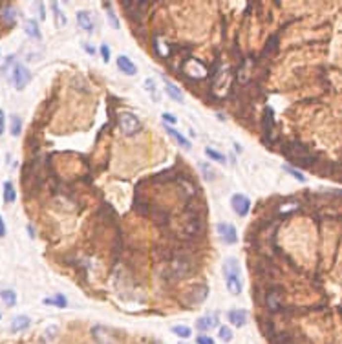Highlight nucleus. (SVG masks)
Listing matches in <instances>:
<instances>
[{"mask_svg": "<svg viewBox=\"0 0 342 344\" xmlns=\"http://www.w3.org/2000/svg\"><path fill=\"white\" fill-rule=\"evenodd\" d=\"M225 286H227V291L231 295H240L242 293V280H240V266L236 258H229L225 260Z\"/></svg>", "mask_w": 342, "mask_h": 344, "instance_id": "nucleus-1", "label": "nucleus"}, {"mask_svg": "<svg viewBox=\"0 0 342 344\" xmlns=\"http://www.w3.org/2000/svg\"><path fill=\"white\" fill-rule=\"evenodd\" d=\"M284 154L294 161L296 165H300V167H311L315 163V156H313L309 148L300 143H289L286 148H284Z\"/></svg>", "mask_w": 342, "mask_h": 344, "instance_id": "nucleus-2", "label": "nucleus"}, {"mask_svg": "<svg viewBox=\"0 0 342 344\" xmlns=\"http://www.w3.org/2000/svg\"><path fill=\"white\" fill-rule=\"evenodd\" d=\"M117 127H119L121 132L125 134V136H128V138L138 136V134L143 130L141 121H139L138 115L132 114V112H123V114H119V117H117Z\"/></svg>", "mask_w": 342, "mask_h": 344, "instance_id": "nucleus-3", "label": "nucleus"}, {"mask_svg": "<svg viewBox=\"0 0 342 344\" xmlns=\"http://www.w3.org/2000/svg\"><path fill=\"white\" fill-rule=\"evenodd\" d=\"M11 81H13V85H15L17 90H24L26 86L30 85L31 72L24 66V64H15L13 73H11Z\"/></svg>", "mask_w": 342, "mask_h": 344, "instance_id": "nucleus-4", "label": "nucleus"}, {"mask_svg": "<svg viewBox=\"0 0 342 344\" xmlns=\"http://www.w3.org/2000/svg\"><path fill=\"white\" fill-rule=\"evenodd\" d=\"M194 271V262H192L189 256H176L172 260V273H174L178 278H183V277H189L191 273Z\"/></svg>", "mask_w": 342, "mask_h": 344, "instance_id": "nucleus-5", "label": "nucleus"}, {"mask_svg": "<svg viewBox=\"0 0 342 344\" xmlns=\"http://www.w3.org/2000/svg\"><path fill=\"white\" fill-rule=\"evenodd\" d=\"M183 72L192 79H203L207 75V66L199 59H194V57H189L183 64Z\"/></svg>", "mask_w": 342, "mask_h": 344, "instance_id": "nucleus-6", "label": "nucleus"}, {"mask_svg": "<svg viewBox=\"0 0 342 344\" xmlns=\"http://www.w3.org/2000/svg\"><path fill=\"white\" fill-rule=\"evenodd\" d=\"M231 207H233V211L238 216L244 218L251 211V199L247 198L245 194H234L233 198H231Z\"/></svg>", "mask_w": 342, "mask_h": 344, "instance_id": "nucleus-7", "label": "nucleus"}, {"mask_svg": "<svg viewBox=\"0 0 342 344\" xmlns=\"http://www.w3.org/2000/svg\"><path fill=\"white\" fill-rule=\"evenodd\" d=\"M216 233H218V236L225 242V244H236V242H238L236 227H234L233 224H225V222L218 224L216 225Z\"/></svg>", "mask_w": 342, "mask_h": 344, "instance_id": "nucleus-8", "label": "nucleus"}, {"mask_svg": "<svg viewBox=\"0 0 342 344\" xmlns=\"http://www.w3.org/2000/svg\"><path fill=\"white\" fill-rule=\"evenodd\" d=\"M262 128H264V136L269 139L271 134H273V128H275V112H273V108H269V106L264 110V117H262Z\"/></svg>", "mask_w": 342, "mask_h": 344, "instance_id": "nucleus-9", "label": "nucleus"}, {"mask_svg": "<svg viewBox=\"0 0 342 344\" xmlns=\"http://www.w3.org/2000/svg\"><path fill=\"white\" fill-rule=\"evenodd\" d=\"M117 68H119V72H123L125 75H130V77L138 73V66L126 55H119L117 57Z\"/></svg>", "mask_w": 342, "mask_h": 344, "instance_id": "nucleus-10", "label": "nucleus"}, {"mask_svg": "<svg viewBox=\"0 0 342 344\" xmlns=\"http://www.w3.org/2000/svg\"><path fill=\"white\" fill-rule=\"evenodd\" d=\"M227 319L233 326L242 328L247 322V311H244V309H231L227 313Z\"/></svg>", "mask_w": 342, "mask_h": 344, "instance_id": "nucleus-11", "label": "nucleus"}, {"mask_svg": "<svg viewBox=\"0 0 342 344\" xmlns=\"http://www.w3.org/2000/svg\"><path fill=\"white\" fill-rule=\"evenodd\" d=\"M165 81V92H167V96L176 101V103H183V92L174 85V83H170L168 79H163Z\"/></svg>", "mask_w": 342, "mask_h": 344, "instance_id": "nucleus-12", "label": "nucleus"}, {"mask_svg": "<svg viewBox=\"0 0 342 344\" xmlns=\"http://www.w3.org/2000/svg\"><path fill=\"white\" fill-rule=\"evenodd\" d=\"M77 24L81 26L84 31H94V28H96L90 11H77Z\"/></svg>", "mask_w": 342, "mask_h": 344, "instance_id": "nucleus-13", "label": "nucleus"}, {"mask_svg": "<svg viewBox=\"0 0 342 344\" xmlns=\"http://www.w3.org/2000/svg\"><path fill=\"white\" fill-rule=\"evenodd\" d=\"M165 130H167V134H168V136H172V138H174L176 141H178V145H180V147H183V148H185V150H191V148H192L191 141H189V139H187L185 136H183V134H180V132H178V130H176L174 127H170V125H167V127H165Z\"/></svg>", "mask_w": 342, "mask_h": 344, "instance_id": "nucleus-14", "label": "nucleus"}, {"mask_svg": "<svg viewBox=\"0 0 342 344\" xmlns=\"http://www.w3.org/2000/svg\"><path fill=\"white\" fill-rule=\"evenodd\" d=\"M30 324H31L30 317H26V315H18V317H15V319L11 320V332L13 333L24 332V330L30 328Z\"/></svg>", "mask_w": 342, "mask_h": 344, "instance_id": "nucleus-15", "label": "nucleus"}, {"mask_svg": "<svg viewBox=\"0 0 342 344\" xmlns=\"http://www.w3.org/2000/svg\"><path fill=\"white\" fill-rule=\"evenodd\" d=\"M265 304L271 311H278L280 309V291L278 290H271L265 296Z\"/></svg>", "mask_w": 342, "mask_h": 344, "instance_id": "nucleus-16", "label": "nucleus"}, {"mask_svg": "<svg viewBox=\"0 0 342 344\" xmlns=\"http://www.w3.org/2000/svg\"><path fill=\"white\" fill-rule=\"evenodd\" d=\"M24 31L28 33V37H31V39H35V41H41L42 39V33L41 30H39V22L37 20H26L24 22Z\"/></svg>", "mask_w": 342, "mask_h": 344, "instance_id": "nucleus-17", "label": "nucleus"}, {"mask_svg": "<svg viewBox=\"0 0 342 344\" xmlns=\"http://www.w3.org/2000/svg\"><path fill=\"white\" fill-rule=\"evenodd\" d=\"M196 326H198V330H201V332H207L210 328L218 326V319L216 317H212V315H207V317H201V319L196 322Z\"/></svg>", "mask_w": 342, "mask_h": 344, "instance_id": "nucleus-18", "label": "nucleus"}, {"mask_svg": "<svg viewBox=\"0 0 342 344\" xmlns=\"http://www.w3.org/2000/svg\"><path fill=\"white\" fill-rule=\"evenodd\" d=\"M145 90L150 94V97L154 99V101H156V103H159V101H161V92L156 88V83H154V79H147V81H145Z\"/></svg>", "mask_w": 342, "mask_h": 344, "instance_id": "nucleus-19", "label": "nucleus"}, {"mask_svg": "<svg viewBox=\"0 0 342 344\" xmlns=\"http://www.w3.org/2000/svg\"><path fill=\"white\" fill-rule=\"evenodd\" d=\"M51 9H53V13H55V20H57L55 24H57V28H64L68 20H66V15L60 9L59 2H53V4H51Z\"/></svg>", "mask_w": 342, "mask_h": 344, "instance_id": "nucleus-20", "label": "nucleus"}, {"mask_svg": "<svg viewBox=\"0 0 342 344\" xmlns=\"http://www.w3.org/2000/svg\"><path fill=\"white\" fill-rule=\"evenodd\" d=\"M2 196H4V201H6V203H13V201L17 199V191H15L11 181H6V183H4V193H2Z\"/></svg>", "mask_w": 342, "mask_h": 344, "instance_id": "nucleus-21", "label": "nucleus"}, {"mask_svg": "<svg viewBox=\"0 0 342 344\" xmlns=\"http://www.w3.org/2000/svg\"><path fill=\"white\" fill-rule=\"evenodd\" d=\"M44 304H48V306H57V308H66L68 300L64 295L57 293V295H53L51 298H44Z\"/></svg>", "mask_w": 342, "mask_h": 344, "instance_id": "nucleus-22", "label": "nucleus"}, {"mask_svg": "<svg viewBox=\"0 0 342 344\" xmlns=\"http://www.w3.org/2000/svg\"><path fill=\"white\" fill-rule=\"evenodd\" d=\"M0 298H2L4 304L9 306V308H13V306L17 304V293H15L13 290H2L0 291Z\"/></svg>", "mask_w": 342, "mask_h": 344, "instance_id": "nucleus-23", "label": "nucleus"}, {"mask_svg": "<svg viewBox=\"0 0 342 344\" xmlns=\"http://www.w3.org/2000/svg\"><path fill=\"white\" fill-rule=\"evenodd\" d=\"M205 154L212 159V161H216V163H220V165H225L227 163V157L223 156L222 152H218V150H214V148H205Z\"/></svg>", "mask_w": 342, "mask_h": 344, "instance_id": "nucleus-24", "label": "nucleus"}, {"mask_svg": "<svg viewBox=\"0 0 342 344\" xmlns=\"http://www.w3.org/2000/svg\"><path fill=\"white\" fill-rule=\"evenodd\" d=\"M2 18H4L6 24H13L15 22V9L11 6H6L2 9Z\"/></svg>", "mask_w": 342, "mask_h": 344, "instance_id": "nucleus-25", "label": "nucleus"}, {"mask_svg": "<svg viewBox=\"0 0 342 344\" xmlns=\"http://www.w3.org/2000/svg\"><path fill=\"white\" fill-rule=\"evenodd\" d=\"M22 130V119L18 117V115H11V134L17 138L18 134Z\"/></svg>", "mask_w": 342, "mask_h": 344, "instance_id": "nucleus-26", "label": "nucleus"}, {"mask_svg": "<svg viewBox=\"0 0 342 344\" xmlns=\"http://www.w3.org/2000/svg\"><path fill=\"white\" fill-rule=\"evenodd\" d=\"M172 333H176L181 339H189L192 335V330L189 326H174L172 328Z\"/></svg>", "mask_w": 342, "mask_h": 344, "instance_id": "nucleus-27", "label": "nucleus"}, {"mask_svg": "<svg viewBox=\"0 0 342 344\" xmlns=\"http://www.w3.org/2000/svg\"><path fill=\"white\" fill-rule=\"evenodd\" d=\"M199 169L203 170V178H205L207 181H212L214 178H216V172L210 169L209 163H199Z\"/></svg>", "mask_w": 342, "mask_h": 344, "instance_id": "nucleus-28", "label": "nucleus"}, {"mask_svg": "<svg viewBox=\"0 0 342 344\" xmlns=\"http://www.w3.org/2000/svg\"><path fill=\"white\" fill-rule=\"evenodd\" d=\"M284 170H286V172H289V174L293 176L294 180L302 181V183H304V181H306V176H304V174H300V172H298V170H296V169H293V167H289V165H284Z\"/></svg>", "mask_w": 342, "mask_h": 344, "instance_id": "nucleus-29", "label": "nucleus"}, {"mask_svg": "<svg viewBox=\"0 0 342 344\" xmlns=\"http://www.w3.org/2000/svg\"><path fill=\"white\" fill-rule=\"evenodd\" d=\"M220 339H222L223 343H229V341L233 339V332H231V328H229V326L220 328Z\"/></svg>", "mask_w": 342, "mask_h": 344, "instance_id": "nucleus-30", "label": "nucleus"}, {"mask_svg": "<svg viewBox=\"0 0 342 344\" xmlns=\"http://www.w3.org/2000/svg\"><path fill=\"white\" fill-rule=\"evenodd\" d=\"M104 7L108 9V20L112 22V24H114L115 30H119V20H117V17H115V13L110 9V4H104Z\"/></svg>", "mask_w": 342, "mask_h": 344, "instance_id": "nucleus-31", "label": "nucleus"}, {"mask_svg": "<svg viewBox=\"0 0 342 344\" xmlns=\"http://www.w3.org/2000/svg\"><path fill=\"white\" fill-rule=\"evenodd\" d=\"M163 119L167 121V123H170V125H176V123H178V117H176L174 114H170V112H165V114H163Z\"/></svg>", "mask_w": 342, "mask_h": 344, "instance_id": "nucleus-32", "label": "nucleus"}, {"mask_svg": "<svg viewBox=\"0 0 342 344\" xmlns=\"http://www.w3.org/2000/svg\"><path fill=\"white\" fill-rule=\"evenodd\" d=\"M101 55H102V60H104V62H108V60H110V49H108V46H106V44H102V46H101Z\"/></svg>", "mask_w": 342, "mask_h": 344, "instance_id": "nucleus-33", "label": "nucleus"}, {"mask_svg": "<svg viewBox=\"0 0 342 344\" xmlns=\"http://www.w3.org/2000/svg\"><path fill=\"white\" fill-rule=\"evenodd\" d=\"M6 130V114H4V110H0V136L4 134Z\"/></svg>", "mask_w": 342, "mask_h": 344, "instance_id": "nucleus-34", "label": "nucleus"}, {"mask_svg": "<svg viewBox=\"0 0 342 344\" xmlns=\"http://www.w3.org/2000/svg\"><path fill=\"white\" fill-rule=\"evenodd\" d=\"M196 343L198 344H214V341H212L210 337H207V335H198Z\"/></svg>", "mask_w": 342, "mask_h": 344, "instance_id": "nucleus-35", "label": "nucleus"}, {"mask_svg": "<svg viewBox=\"0 0 342 344\" xmlns=\"http://www.w3.org/2000/svg\"><path fill=\"white\" fill-rule=\"evenodd\" d=\"M276 41H278V37H271V39H269V44H267V48H265V51H264V55H267V53H269V51H271V49H273V48H275V46H276Z\"/></svg>", "mask_w": 342, "mask_h": 344, "instance_id": "nucleus-36", "label": "nucleus"}, {"mask_svg": "<svg viewBox=\"0 0 342 344\" xmlns=\"http://www.w3.org/2000/svg\"><path fill=\"white\" fill-rule=\"evenodd\" d=\"M6 236V224H4V218L0 216V238Z\"/></svg>", "mask_w": 342, "mask_h": 344, "instance_id": "nucleus-37", "label": "nucleus"}, {"mask_svg": "<svg viewBox=\"0 0 342 344\" xmlns=\"http://www.w3.org/2000/svg\"><path fill=\"white\" fill-rule=\"evenodd\" d=\"M83 46H84V49H86V51H88V53H96V49L92 48L90 44H83Z\"/></svg>", "mask_w": 342, "mask_h": 344, "instance_id": "nucleus-38", "label": "nucleus"}, {"mask_svg": "<svg viewBox=\"0 0 342 344\" xmlns=\"http://www.w3.org/2000/svg\"><path fill=\"white\" fill-rule=\"evenodd\" d=\"M181 344H183V343H181Z\"/></svg>", "mask_w": 342, "mask_h": 344, "instance_id": "nucleus-39", "label": "nucleus"}]
</instances>
